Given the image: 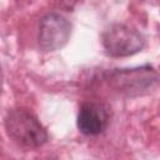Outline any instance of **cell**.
Here are the masks:
<instances>
[{
	"label": "cell",
	"mask_w": 160,
	"mask_h": 160,
	"mask_svg": "<svg viewBox=\"0 0 160 160\" xmlns=\"http://www.w3.org/2000/svg\"><path fill=\"white\" fill-rule=\"evenodd\" d=\"M8 135L18 144L26 148H39L48 141V132L39 119L22 108L8 111L4 120Z\"/></svg>",
	"instance_id": "obj_1"
},
{
	"label": "cell",
	"mask_w": 160,
	"mask_h": 160,
	"mask_svg": "<svg viewBox=\"0 0 160 160\" xmlns=\"http://www.w3.org/2000/svg\"><path fill=\"white\" fill-rule=\"evenodd\" d=\"M101 44L106 55L124 58L139 52L145 45V38L134 26L116 22L102 31Z\"/></svg>",
	"instance_id": "obj_2"
},
{
	"label": "cell",
	"mask_w": 160,
	"mask_h": 160,
	"mask_svg": "<svg viewBox=\"0 0 160 160\" xmlns=\"http://www.w3.org/2000/svg\"><path fill=\"white\" fill-rule=\"evenodd\" d=\"M110 85L126 96H138L148 92L158 82L156 71L146 65L135 69H118L109 74Z\"/></svg>",
	"instance_id": "obj_3"
},
{
	"label": "cell",
	"mask_w": 160,
	"mask_h": 160,
	"mask_svg": "<svg viewBox=\"0 0 160 160\" xmlns=\"http://www.w3.org/2000/svg\"><path fill=\"white\" fill-rule=\"evenodd\" d=\"M71 35V24L60 14L50 12L40 19L38 44L42 51H55L64 48Z\"/></svg>",
	"instance_id": "obj_4"
},
{
	"label": "cell",
	"mask_w": 160,
	"mask_h": 160,
	"mask_svg": "<svg viewBox=\"0 0 160 160\" xmlns=\"http://www.w3.org/2000/svg\"><path fill=\"white\" fill-rule=\"evenodd\" d=\"M110 119L111 111L106 104L100 101H86L79 109L76 125L84 135L95 136L108 129Z\"/></svg>",
	"instance_id": "obj_5"
}]
</instances>
